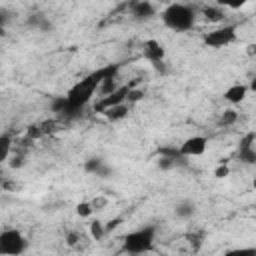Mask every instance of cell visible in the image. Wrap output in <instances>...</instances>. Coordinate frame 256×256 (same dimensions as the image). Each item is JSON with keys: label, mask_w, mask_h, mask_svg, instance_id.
I'll use <instances>...</instances> for the list:
<instances>
[{"label": "cell", "mask_w": 256, "mask_h": 256, "mask_svg": "<svg viewBox=\"0 0 256 256\" xmlns=\"http://www.w3.org/2000/svg\"><path fill=\"white\" fill-rule=\"evenodd\" d=\"M76 212H78V216L88 218V216L94 212V208H92V204H90V202H80V204L76 206Z\"/></svg>", "instance_id": "ffe728a7"}, {"label": "cell", "mask_w": 256, "mask_h": 256, "mask_svg": "<svg viewBox=\"0 0 256 256\" xmlns=\"http://www.w3.org/2000/svg\"><path fill=\"white\" fill-rule=\"evenodd\" d=\"M128 110H130V104H128V102H122V104H116V106H110V108H106L102 114H104L108 120L116 122V120H122V118H126V116H128Z\"/></svg>", "instance_id": "7c38bea8"}, {"label": "cell", "mask_w": 256, "mask_h": 256, "mask_svg": "<svg viewBox=\"0 0 256 256\" xmlns=\"http://www.w3.org/2000/svg\"><path fill=\"white\" fill-rule=\"evenodd\" d=\"M84 170L88 174H94V176H100V178H106L110 174V168L102 158H88L86 164H84Z\"/></svg>", "instance_id": "30bf717a"}, {"label": "cell", "mask_w": 256, "mask_h": 256, "mask_svg": "<svg viewBox=\"0 0 256 256\" xmlns=\"http://www.w3.org/2000/svg\"><path fill=\"white\" fill-rule=\"evenodd\" d=\"M202 12H204V18L210 20V22H218V20L224 18V10L220 6H206Z\"/></svg>", "instance_id": "9a60e30c"}, {"label": "cell", "mask_w": 256, "mask_h": 256, "mask_svg": "<svg viewBox=\"0 0 256 256\" xmlns=\"http://www.w3.org/2000/svg\"><path fill=\"white\" fill-rule=\"evenodd\" d=\"M142 52H144V58L150 62V64H154V62H162L164 60V56H166V52H164V46L158 42V40H146L144 44H142Z\"/></svg>", "instance_id": "9c48e42d"}, {"label": "cell", "mask_w": 256, "mask_h": 256, "mask_svg": "<svg viewBox=\"0 0 256 256\" xmlns=\"http://www.w3.org/2000/svg\"><path fill=\"white\" fill-rule=\"evenodd\" d=\"M238 158L242 162H246V164H254L256 162V150H254V146H240Z\"/></svg>", "instance_id": "2e32d148"}, {"label": "cell", "mask_w": 256, "mask_h": 256, "mask_svg": "<svg viewBox=\"0 0 256 256\" xmlns=\"http://www.w3.org/2000/svg\"><path fill=\"white\" fill-rule=\"evenodd\" d=\"M238 120V114L234 110H224V114L220 116V124L222 126H228V124H234Z\"/></svg>", "instance_id": "d6986e66"}, {"label": "cell", "mask_w": 256, "mask_h": 256, "mask_svg": "<svg viewBox=\"0 0 256 256\" xmlns=\"http://www.w3.org/2000/svg\"><path fill=\"white\" fill-rule=\"evenodd\" d=\"M130 14H132L134 20L146 22V20H152L156 16V8L150 0H134L132 6H130Z\"/></svg>", "instance_id": "ba28073f"}, {"label": "cell", "mask_w": 256, "mask_h": 256, "mask_svg": "<svg viewBox=\"0 0 256 256\" xmlns=\"http://www.w3.org/2000/svg\"><path fill=\"white\" fill-rule=\"evenodd\" d=\"M2 182H4V176H2V172H0V186H2Z\"/></svg>", "instance_id": "4316f807"}, {"label": "cell", "mask_w": 256, "mask_h": 256, "mask_svg": "<svg viewBox=\"0 0 256 256\" xmlns=\"http://www.w3.org/2000/svg\"><path fill=\"white\" fill-rule=\"evenodd\" d=\"M214 4H216V6H220V8L238 10V8L246 6V4H248V0H214Z\"/></svg>", "instance_id": "e0dca14e"}, {"label": "cell", "mask_w": 256, "mask_h": 256, "mask_svg": "<svg viewBox=\"0 0 256 256\" xmlns=\"http://www.w3.org/2000/svg\"><path fill=\"white\" fill-rule=\"evenodd\" d=\"M28 248V240L22 236L20 230L16 228H6L0 232V254H22Z\"/></svg>", "instance_id": "277c9868"}, {"label": "cell", "mask_w": 256, "mask_h": 256, "mask_svg": "<svg viewBox=\"0 0 256 256\" xmlns=\"http://www.w3.org/2000/svg\"><path fill=\"white\" fill-rule=\"evenodd\" d=\"M194 212H196V204H194L192 200H182V202H178L176 208H174V214H176L178 218H192Z\"/></svg>", "instance_id": "4fadbf2b"}, {"label": "cell", "mask_w": 256, "mask_h": 256, "mask_svg": "<svg viewBox=\"0 0 256 256\" xmlns=\"http://www.w3.org/2000/svg\"><path fill=\"white\" fill-rule=\"evenodd\" d=\"M12 154V136L0 134V164H4Z\"/></svg>", "instance_id": "5bb4252c"}, {"label": "cell", "mask_w": 256, "mask_h": 256, "mask_svg": "<svg viewBox=\"0 0 256 256\" xmlns=\"http://www.w3.org/2000/svg\"><path fill=\"white\" fill-rule=\"evenodd\" d=\"M76 242H78V234H74V232H72V234H68V244H70V246H74Z\"/></svg>", "instance_id": "484cf974"}, {"label": "cell", "mask_w": 256, "mask_h": 256, "mask_svg": "<svg viewBox=\"0 0 256 256\" xmlns=\"http://www.w3.org/2000/svg\"><path fill=\"white\" fill-rule=\"evenodd\" d=\"M6 20H8L6 12H0V36H4V30H6Z\"/></svg>", "instance_id": "cb8c5ba5"}, {"label": "cell", "mask_w": 256, "mask_h": 256, "mask_svg": "<svg viewBox=\"0 0 256 256\" xmlns=\"http://www.w3.org/2000/svg\"><path fill=\"white\" fill-rule=\"evenodd\" d=\"M162 22L166 28L174 30V32H188L194 28V22H196V12L192 6L188 4H180V2H174V4H168L162 14H160Z\"/></svg>", "instance_id": "7a4b0ae2"}, {"label": "cell", "mask_w": 256, "mask_h": 256, "mask_svg": "<svg viewBox=\"0 0 256 256\" xmlns=\"http://www.w3.org/2000/svg\"><path fill=\"white\" fill-rule=\"evenodd\" d=\"M120 222H122V218H114V220H108V222L104 224V230H106V232H110V230H114V228H116Z\"/></svg>", "instance_id": "603a6c76"}, {"label": "cell", "mask_w": 256, "mask_h": 256, "mask_svg": "<svg viewBox=\"0 0 256 256\" xmlns=\"http://www.w3.org/2000/svg\"><path fill=\"white\" fill-rule=\"evenodd\" d=\"M206 148H208V138L206 136H190L180 144L178 152L184 158H194V156H202L206 152Z\"/></svg>", "instance_id": "52a82bcc"}, {"label": "cell", "mask_w": 256, "mask_h": 256, "mask_svg": "<svg viewBox=\"0 0 256 256\" xmlns=\"http://www.w3.org/2000/svg\"><path fill=\"white\" fill-rule=\"evenodd\" d=\"M228 174H230V170H228L226 164H220V166L214 170V176H216V178H226Z\"/></svg>", "instance_id": "7402d4cb"}, {"label": "cell", "mask_w": 256, "mask_h": 256, "mask_svg": "<svg viewBox=\"0 0 256 256\" xmlns=\"http://www.w3.org/2000/svg\"><path fill=\"white\" fill-rule=\"evenodd\" d=\"M144 98V92L142 90H136L134 86L128 90V96H126V102L128 104H132V102H138V100H142Z\"/></svg>", "instance_id": "44dd1931"}, {"label": "cell", "mask_w": 256, "mask_h": 256, "mask_svg": "<svg viewBox=\"0 0 256 256\" xmlns=\"http://www.w3.org/2000/svg\"><path fill=\"white\" fill-rule=\"evenodd\" d=\"M248 94V86L244 84H232L230 88L224 90V100L230 104H240Z\"/></svg>", "instance_id": "8fae6325"}, {"label": "cell", "mask_w": 256, "mask_h": 256, "mask_svg": "<svg viewBox=\"0 0 256 256\" xmlns=\"http://www.w3.org/2000/svg\"><path fill=\"white\" fill-rule=\"evenodd\" d=\"M22 164H24V158H22V156H14V158H12V162H10V166H12V168H20Z\"/></svg>", "instance_id": "d4e9b609"}, {"label": "cell", "mask_w": 256, "mask_h": 256, "mask_svg": "<svg viewBox=\"0 0 256 256\" xmlns=\"http://www.w3.org/2000/svg\"><path fill=\"white\" fill-rule=\"evenodd\" d=\"M118 70H120V64H108V66L96 68L94 72H90V74H86L82 80H78V82L66 92L70 116H76V114L92 100V96H94V92L100 88L102 80L108 78V76L118 74Z\"/></svg>", "instance_id": "6da1fadb"}, {"label": "cell", "mask_w": 256, "mask_h": 256, "mask_svg": "<svg viewBox=\"0 0 256 256\" xmlns=\"http://www.w3.org/2000/svg\"><path fill=\"white\" fill-rule=\"evenodd\" d=\"M90 234H92L94 240H102V236L106 234V230H104V222H100V220L90 222Z\"/></svg>", "instance_id": "ac0fdd59"}, {"label": "cell", "mask_w": 256, "mask_h": 256, "mask_svg": "<svg viewBox=\"0 0 256 256\" xmlns=\"http://www.w3.org/2000/svg\"><path fill=\"white\" fill-rule=\"evenodd\" d=\"M234 40H236V26H232V24L204 34V44L208 48H224V46L232 44Z\"/></svg>", "instance_id": "5b68a950"}, {"label": "cell", "mask_w": 256, "mask_h": 256, "mask_svg": "<svg viewBox=\"0 0 256 256\" xmlns=\"http://www.w3.org/2000/svg\"><path fill=\"white\" fill-rule=\"evenodd\" d=\"M154 240H156V226L148 224V226L136 228L122 238V252H128V254L150 252L154 246Z\"/></svg>", "instance_id": "3957f363"}, {"label": "cell", "mask_w": 256, "mask_h": 256, "mask_svg": "<svg viewBox=\"0 0 256 256\" xmlns=\"http://www.w3.org/2000/svg\"><path fill=\"white\" fill-rule=\"evenodd\" d=\"M132 86H134V84H124V86H118L116 90H112L110 94H104V96L100 98V102L94 106V110L102 114L106 108H110V106H116V104H122V102H126L128 90H130Z\"/></svg>", "instance_id": "8992f818"}]
</instances>
